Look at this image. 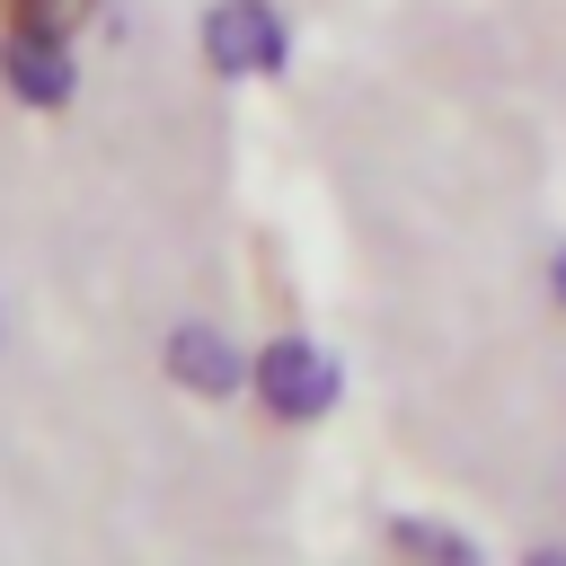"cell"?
<instances>
[{
    "label": "cell",
    "mask_w": 566,
    "mask_h": 566,
    "mask_svg": "<svg viewBox=\"0 0 566 566\" xmlns=\"http://www.w3.org/2000/svg\"><path fill=\"white\" fill-rule=\"evenodd\" d=\"M557 301H566V256H557Z\"/></svg>",
    "instance_id": "52a82bcc"
},
{
    "label": "cell",
    "mask_w": 566,
    "mask_h": 566,
    "mask_svg": "<svg viewBox=\"0 0 566 566\" xmlns=\"http://www.w3.org/2000/svg\"><path fill=\"white\" fill-rule=\"evenodd\" d=\"M398 548H416V557H433V566H478V548H469V539L424 531V522H398Z\"/></svg>",
    "instance_id": "8992f818"
},
{
    "label": "cell",
    "mask_w": 566,
    "mask_h": 566,
    "mask_svg": "<svg viewBox=\"0 0 566 566\" xmlns=\"http://www.w3.org/2000/svg\"><path fill=\"white\" fill-rule=\"evenodd\" d=\"M203 53H212V71H230V80H256V71H283V18L265 9V0H221L212 18H203Z\"/></svg>",
    "instance_id": "7a4b0ae2"
},
{
    "label": "cell",
    "mask_w": 566,
    "mask_h": 566,
    "mask_svg": "<svg viewBox=\"0 0 566 566\" xmlns=\"http://www.w3.org/2000/svg\"><path fill=\"white\" fill-rule=\"evenodd\" d=\"M248 389H256L283 424H310V416L336 407V363H327L318 345H301V336H274V345L248 363Z\"/></svg>",
    "instance_id": "6da1fadb"
},
{
    "label": "cell",
    "mask_w": 566,
    "mask_h": 566,
    "mask_svg": "<svg viewBox=\"0 0 566 566\" xmlns=\"http://www.w3.org/2000/svg\"><path fill=\"white\" fill-rule=\"evenodd\" d=\"M531 566H566V557H557V548H548V557H531Z\"/></svg>",
    "instance_id": "ba28073f"
},
{
    "label": "cell",
    "mask_w": 566,
    "mask_h": 566,
    "mask_svg": "<svg viewBox=\"0 0 566 566\" xmlns=\"http://www.w3.org/2000/svg\"><path fill=\"white\" fill-rule=\"evenodd\" d=\"M88 9H97V0H0V18H9V27H35V35H71Z\"/></svg>",
    "instance_id": "5b68a950"
},
{
    "label": "cell",
    "mask_w": 566,
    "mask_h": 566,
    "mask_svg": "<svg viewBox=\"0 0 566 566\" xmlns=\"http://www.w3.org/2000/svg\"><path fill=\"white\" fill-rule=\"evenodd\" d=\"M168 371H177L186 389H203V398H221V389L239 380V363H230V345H221L212 327H177V336H168Z\"/></svg>",
    "instance_id": "277c9868"
},
{
    "label": "cell",
    "mask_w": 566,
    "mask_h": 566,
    "mask_svg": "<svg viewBox=\"0 0 566 566\" xmlns=\"http://www.w3.org/2000/svg\"><path fill=\"white\" fill-rule=\"evenodd\" d=\"M0 80H9V97H18V106H62L80 71H71V44H62V35L9 27V44H0Z\"/></svg>",
    "instance_id": "3957f363"
}]
</instances>
